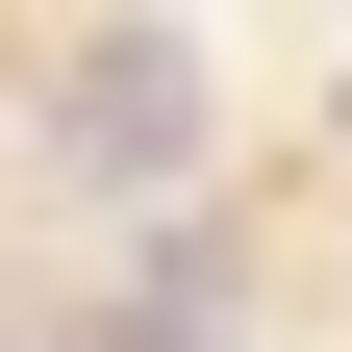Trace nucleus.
I'll list each match as a JSON object with an SVG mask.
<instances>
[{"label":"nucleus","instance_id":"obj_1","mask_svg":"<svg viewBox=\"0 0 352 352\" xmlns=\"http://www.w3.org/2000/svg\"><path fill=\"white\" fill-rule=\"evenodd\" d=\"M51 151L101 176V201H151V176L201 151V76H176V25H101V51L51 76Z\"/></svg>","mask_w":352,"mask_h":352}]
</instances>
